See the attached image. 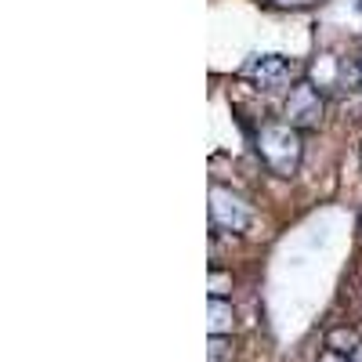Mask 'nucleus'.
<instances>
[{"label": "nucleus", "mask_w": 362, "mask_h": 362, "mask_svg": "<svg viewBox=\"0 0 362 362\" xmlns=\"http://www.w3.org/2000/svg\"><path fill=\"white\" fill-rule=\"evenodd\" d=\"M344 76L351 80V87H355V90H362V54H358V58H351V62L344 66Z\"/></svg>", "instance_id": "9"}, {"label": "nucleus", "mask_w": 362, "mask_h": 362, "mask_svg": "<svg viewBox=\"0 0 362 362\" xmlns=\"http://www.w3.org/2000/svg\"><path fill=\"white\" fill-rule=\"evenodd\" d=\"M232 286V276H225L221 268H210V297H225Z\"/></svg>", "instance_id": "8"}, {"label": "nucleus", "mask_w": 362, "mask_h": 362, "mask_svg": "<svg viewBox=\"0 0 362 362\" xmlns=\"http://www.w3.org/2000/svg\"><path fill=\"white\" fill-rule=\"evenodd\" d=\"M348 358H351V362H362V344H358V348H355V351H351Z\"/></svg>", "instance_id": "11"}, {"label": "nucleus", "mask_w": 362, "mask_h": 362, "mask_svg": "<svg viewBox=\"0 0 362 362\" xmlns=\"http://www.w3.org/2000/svg\"><path fill=\"white\" fill-rule=\"evenodd\" d=\"M272 4H279V8H300V4H312V0H272Z\"/></svg>", "instance_id": "10"}, {"label": "nucleus", "mask_w": 362, "mask_h": 362, "mask_svg": "<svg viewBox=\"0 0 362 362\" xmlns=\"http://www.w3.org/2000/svg\"><path fill=\"white\" fill-rule=\"evenodd\" d=\"M247 80L264 95H290V87L297 83V69L283 54H261L247 66Z\"/></svg>", "instance_id": "4"}, {"label": "nucleus", "mask_w": 362, "mask_h": 362, "mask_svg": "<svg viewBox=\"0 0 362 362\" xmlns=\"http://www.w3.org/2000/svg\"><path fill=\"white\" fill-rule=\"evenodd\" d=\"M254 148L261 163L276 174V177H293L305 160V131L283 124H261V131L254 134Z\"/></svg>", "instance_id": "1"}, {"label": "nucleus", "mask_w": 362, "mask_h": 362, "mask_svg": "<svg viewBox=\"0 0 362 362\" xmlns=\"http://www.w3.org/2000/svg\"><path fill=\"white\" fill-rule=\"evenodd\" d=\"M358 163H362V148H358Z\"/></svg>", "instance_id": "12"}, {"label": "nucleus", "mask_w": 362, "mask_h": 362, "mask_svg": "<svg viewBox=\"0 0 362 362\" xmlns=\"http://www.w3.org/2000/svg\"><path fill=\"white\" fill-rule=\"evenodd\" d=\"M326 116V95L312 80H297L283 98V119L297 131H315Z\"/></svg>", "instance_id": "2"}, {"label": "nucleus", "mask_w": 362, "mask_h": 362, "mask_svg": "<svg viewBox=\"0 0 362 362\" xmlns=\"http://www.w3.org/2000/svg\"><path fill=\"white\" fill-rule=\"evenodd\" d=\"M358 344H362V341H358V334H355L351 326H334V329L326 334V351H337V355H344V358H348Z\"/></svg>", "instance_id": "6"}, {"label": "nucleus", "mask_w": 362, "mask_h": 362, "mask_svg": "<svg viewBox=\"0 0 362 362\" xmlns=\"http://www.w3.org/2000/svg\"><path fill=\"white\" fill-rule=\"evenodd\" d=\"M232 355H235L232 337H210V351H206L210 362H232Z\"/></svg>", "instance_id": "7"}, {"label": "nucleus", "mask_w": 362, "mask_h": 362, "mask_svg": "<svg viewBox=\"0 0 362 362\" xmlns=\"http://www.w3.org/2000/svg\"><path fill=\"white\" fill-rule=\"evenodd\" d=\"M358 221H362V210H358Z\"/></svg>", "instance_id": "13"}, {"label": "nucleus", "mask_w": 362, "mask_h": 362, "mask_svg": "<svg viewBox=\"0 0 362 362\" xmlns=\"http://www.w3.org/2000/svg\"><path fill=\"white\" fill-rule=\"evenodd\" d=\"M254 221V206L239 196V192H232V189H225V185H210V225H214L218 232H243L247 225Z\"/></svg>", "instance_id": "3"}, {"label": "nucleus", "mask_w": 362, "mask_h": 362, "mask_svg": "<svg viewBox=\"0 0 362 362\" xmlns=\"http://www.w3.org/2000/svg\"><path fill=\"white\" fill-rule=\"evenodd\" d=\"M235 326V312L225 297H210V337H228Z\"/></svg>", "instance_id": "5"}]
</instances>
